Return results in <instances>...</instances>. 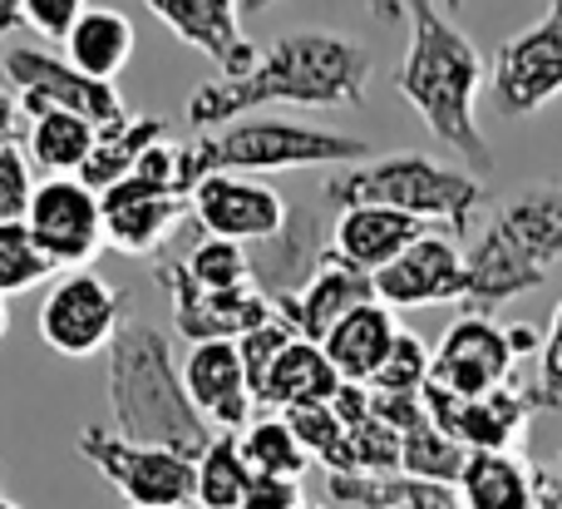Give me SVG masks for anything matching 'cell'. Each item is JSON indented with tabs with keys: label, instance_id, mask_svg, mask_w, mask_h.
I'll return each instance as SVG.
<instances>
[{
	"label": "cell",
	"instance_id": "cell-38",
	"mask_svg": "<svg viewBox=\"0 0 562 509\" xmlns=\"http://www.w3.org/2000/svg\"><path fill=\"white\" fill-rule=\"evenodd\" d=\"M85 10L89 0H20V25H30L45 40H69Z\"/></svg>",
	"mask_w": 562,
	"mask_h": 509
},
{
	"label": "cell",
	"instance_id": "cell-49",
	"mask_svg": "<svg viewBox=\"0 0 562 509\" xmlns=\"http://www.w3.org/2000/svg\"><path fill=\"white\" fill-rule=\"evenodd\" d=\"M0 509H20V505H15V500H5V495H0Z\"/></svg>",
	"mask_w": 562,
	"mask_h": 509
},
{
	"label": "cell",
	"instance_id": "cell-20",
	"mask_svg": "<svg viewBox=\"0 0 562 509\" xmlns=\"http://www.w3.org/2000/svg\"><path fill=\"white\" fill-rule=\"evenodd\" d=\"M375 302V277L356 273V267H346L336 253L326 247V263H321V273L311 277L306 287H301L296 297H277V317L291 327L296 336H306V342H326L330 327L346 322L356 307Z\"/></svg>",
	"mask_w": 562,
	"mask_h": 509
},
{
	"label": "cell",
	"instance_id": "cell-13",
	"mask_svg": "<svg viewBox=\"0 0 562 509\" xmlns=\"http://www.w3.org/2000/svg\"><path fill=\"white\" fill-rule=\"evenodd\" d=\"M514 352H508V332L494 317H459L439 346L429 352V386L459 396V401H479V396L498 391L514 381Z\"/></svg>",
	"mask_w": 562,
	"mask_h": 509
},
{
	"label": "cell",
	"instance_id": "cell-17",
	"mask_svg": "<svg viewBox=\"0 0 562 509\" xmlns=\"http://www.w3.org/2000/svg\"><path fill=\"white\" fill-rule=\"evenodd\" d=\"M464 297V253L454 237L425 233L409 243L385 273H375V302L395 307H439Z\"/></svg>",
	"mask_w": 562,
	"mask_h": 509
},
{
	"label": "cell",
	"instance_id": "cell-25",
	"mask_svg": "<svg viewBox=\"0 0 562 509\" xmlns=\"http://www.w3.org/2000/svg\"><path fill=\"white\" fill-rule=\"evenodd\" d=\"M400 336V322L385 302H366L346 317V322L330 327V336L321 342V352L330 356L340 381H356V386H370V376L380 372V362L390 356Z\"/></svg>",
	"mask_w": 562,
	"mask_h": 509
},
{
	"label": "cell",
	"instance_id": "cell-19",
	"mask_svg": "<svg viewBox=\"0 0 562 509\" xmlns=\"http://www.w3.org/2000/svg\"><path fill=\"white\" fill-rule=\"evenodd\" d=\"M183 45L203 49L223 75H247L262 49L243 35V5L237 0H144Z\"/></svg>",
	"mask_w": 562,
	"mask_h": 509
},
{
	"label": "cell",
	"instance_id": "cell-51",
	"mask_svg": "<svg viewBox=\"0 0 562 509\" xmlns=\"http://www.w3.org/2000/svg\"><path fill=\"white\" fill-rule=\"evenodd\" d=\"M558 475H562V455H558Z\"/></svg>",
	"mask_w": 562,
	"mask_h": 509
},
{
	"label": "cell",
	"instance_id": "cell-45",
	"mask_svg": "<svg viewBox=\"0 0 562 509\" xmlns=\"http://www.w3.org/2000/svg\"><path fill=\"white\" fill-rule=\"evenodd\" d=\"M15 25H20V0H0V35H10Z\"/></svg>",
	"mask_w": 562,
	"mask_h": 509
},
{
	"label": "cell",
	"instance_id": "cell-42",
	"mask_svg": "<svg viewBox=\"0 0 562 509\" xmlns=\"http://www.w3.org/2000/svg\"><path fill=\"white\" fill-rule=\"evenodd\" d=\"M504 332H508V352H514V362H524V356L543 352V332H538V327L514 322V327H504Z\"/></svg>",
	"mask_w": 562,
	"mask_h": 509
},
{
	"label": "cell",
	"instance_id": "cell-47",
	"mask_svg": "<svg viewBox=\"0 0 562 509\" xmlns=\"http://www.w3.org/2000/svg\"><path fill=\"white\" fill-rule=\"evenodd\" d=\"M5 332H10V307H5V297H0V342H5Z\"/></svg>",
	"mask_w": 562,
	"mask_h": 509
},
{
	"label": "cell",
	"instance_id": "cell-7",
	"mask_svg": "<svg viewBox=\"0 0 562 509\" xmlns=\"http://www.w3.org/2000/svg\"><path fill=\"white\" fill-rule=\"evenodd\" d=\"M79 455L109 480L128 509H193L198 505V475L188 455L158 451V445H134L114 435L109 425H85L79 431Z\"/></svg>",
	"mask_w": 562,
	"mask_h": 509
},
{
	"label": "cell",
	"instance_id": "cell-48",
	"mask_svg": "<svg viewBox=\"0 0 562 509\" xmlns=\"http://www.w3.org/2000/svg\"><path fill=\"white\" fill-rule=\"evenodd\" d=\"M445 5H449V15H454V10H464V0H445Z\"/></svg>",
	"mask_w": 562,
	"mask_h": 509
},
{
	"label": "cell",
	"instance_id": "cell-16",
	"mask_svg": "<svg viewBox=\"0 0 562 509\" xmlns=\"http://www.w3.org/2000/svg\"><path fill=\"white\" fill-rule=\"evenodd\" d=\"M99 208H104V243L128 257H148L193 213V198L173 193V188L154 184L144 174H128L99 193Z\"/></svg>",
	"mask_w": 562,
	"mask_h": 509
},
{
	"label": "cell",
	"instance_id": "cell-46",
	"mask_svg": "<svg viewBox=\"0 0 562 509\" xmlns=\"http://www.w3.org/2000/svg\"><path fill=\"white\" fill-rule=\"evenodd\" d=\"M237 5H243V15H262V10H272L277 0H237Z\"/></svg>",
	"mask_w": 562,
	"mask_h": 509
},
{
	"label": "cell",
	"instance_id": "cell-44",
	"mask_svg": "<svg viewBox=\"0 0 562 509\" xmlns=\"http://www.w3.org/2000/svg\"><path fill=\"white\" fill-rule=\"evenodd\" d=\"M533 509H562V490H558L553 471H543V490H538V505Z\"/></svg>",
	"mask_w": 562,
	"mask_h": 509
},
{
	"label": "cell",
	"instance_id": "cell-4",
	"mask_svg": "<svg viewBox=\"0 0 562 509\" xmlns=\"http://www.w3.org/2000/svg\"><path fill=\"white\" fill-rule=\"evenodd\" d=\"M562 263V178L533 184L504 198L488 228L464 253V307L469 317H494L514 297L538 292Z\"/></svg>",
	"mask_w": 562,
	"mask_h": 509
},
{
	"label": "cell",
	"instance_id": "cell-6",
	"mask_svg": "<svg viewBox=\"0 0 562 509\" xmlns=\"http://www.w3.org/2000/svg\"><path fill=\"white\" fill-rule=\"evenodd\" d=\"M484 178H474L469 168H449L429 154H385L356 164L346 174H336L326 184V203H336L340 213L360 203L395 208L419 223H445L449 237H469L474 218L484 208Z\"/></svg>",
	"mask_w": 562,
	"mask_h": 509
},
{
	"label": "cell",
	"instance_id": "cell-27",
	"mask_svg": "<svg viewBox=\"0 0 562 509\" xmlns=\"http://www.w3.org/2000/svg\"><path fill=\"white\" fill-rule=\"evenodd\" d=\"M134 25H128V15H119V10H104V5H89L85 15H79V25L69 30L65 40V59L79 69V75L99 79V85H114V75L134 59Z\"/></svg>",
	"mask_w": 562,
	"mask_h": 509
},
{
	"label": "cell",
	"instance_id": "cell-30",
	"mask_svg": "<svg viewBox=\"0 0 562 509\" xmlns=\"http://www.w3.org/2000/svg\"><path fill=\"white\" fill-rule=\"evenodd\" d=\"M198 475V509H237L252 485V465H247L243 445L233 431H223L193 465Z\"/></svg>",
	"mask_w": 562,
	"mask_h": 509
},
{
	"label": "cell",
	"instance_id": "cell-1",
	"mask_svg": "<svg viewBox=\"0 0 562 509\" xmlns=\"http://www.w3.org/2000/svg\"><path fill=\"white\" fill-rule=\"evenodd\" d=\"M370 49L326 30L281 35L257 55L247 75H217L193 89L188 119L193 129H223L247 119L262 104H301V109H360L370 89Z\"/></svg>",
	"mask_w": 562,
	"mask_h": 509
},
{
	"label": "cell",
	"instance_id": "cell-2",
	"mask_svg": "<svg viewBox=\"0 0 562 509\" xmlns=\"http://www.w3.org/2000/svg\"><path fill=\"white\" fill-rule=\"evenodd\" d=\"M409 49L395 69V89L435 139H445L474 178L494 174V148L479 129V89L488 79L474 40L439 10V0H405Z\"/></svg>",
	"mask_w": 562,
	"mask_h": 509
},
{
	"label": "cell",
	"instance_id": "cell-24",
	"mask_svg": "<svg viewBox=\"0 0 562 509\" xmlns=\"http://www.w3.org/2000/svg\"><path fill=\"white\" fill-rule=\"evenodd\" d=\"M336 391H340V376H336V366H330V356L321 352L316 342L296 336L272 362V372L262 376V386H257V411L286 416V411H296V406H330Z\"/></svg>",
	"mask_w": 562,
	"mask_h": 509
},
{
	"label": "cell",
	"instance_id": "cell-39",
	"mask_svg": "<svg viewBox=\"0 0 562 509\" xmlns=\"http://www.w3.org/2000/svg\"><path fill=\"white\" fill-rule=\"evenodd\" d=\"M533 396H538V411H558L562 406V302L543 332V366H538Z\"/></svg>",
	"mask_w": 562,
	"mask_h": 509
},
{
	"label": "cell",
	"instance_id": "cell-5",
	"mask_svg": "<svg viewBox=\"0 0 562 509\" xmlns=\"http://www.w3.org/2000/svg\"><path fill=\"white\" fill-rule=\"evenodd\" d=\"M336 164L350 168L370 164V139L247 114L183 144L188 188H198L213 174H286V168H336Z\"/></svg>",
	"mask_w": 562,
	"mask_h": 509
},
{
	"label": "cell",
	"instance_id": "cell-8",
	"mask_svg": "<svg viewBox=\"0 0 562 509\" xmlns=\"http://www.w3.org/2000/svg\"><path fill=\"white\" fill-rule=\"evenodd\" d=\"M124 312H128L124 287H114L109 277L89 273V267H75L40 302V336H45L49 352L79 362V356H94L114 346V336L128 327Z\"/></svg>",
	"mask_w": 562,
	"mask_h": 509
},
{
	"label": "cell",
	"instance_id": "cell-21",
	"mask_svg": "<svg viewBox=\"0 0 562 509\" xmlns=\"http://www.w3.org/2000/svg\"><path fill=\"white\" fill-rule=\"evenodd\" d=\"M326 237H321V218H311V208H291L286 228L267 243L247 247V263H252V287L277 297H296L311 277L326 263Z\"/></svg>",
	"mask_w": 562,
	"mask_h": 509
},
{
	"label": "cell",
	"instance_id": "cell-14",
	"mask_svg": "<svg viewBox=\"0 0 562 509\" xmlns=\"http://www.w3.org/2000/svg\"><path fill=\"white\" fill-rule=\"evenodd\" d=\"M425 411L449 441H459L469 455L474 451H518L528 421L538 411V396L528 391L524 381H508L498 391L479 396V401H459V396L439 391V386L425 381Z\"/></svg>",
	"mask_w": 562,
	"mask_h": 509
},
{
	"label": "cell",
	"instance_id": "cell-26",
	"mask_svg": "<svg viewBox=\"0 0 562 509\" xmlns=\"http://www.w3.org/2000/svg\"><path fill=\"white\" fill-rule=\"evenodd\" d=\"M168 139V119L164 114H124L114 119V124L99 129L94 139V154H89V164L79 168V178H85L94 193H104V188H114L119 178H128L138 164H144L148 148H158Z\"/></svg>",
	"mask_w": 562,
	"mask_h": 509
},
{
	"label": "cell",
	"instance_id": "cell-18",
	"mask_svg": "<svg viewBox=\"0 0 562 509\" xmlns=\"http://www.w3.org/2000/svg\"><path fill=\"white\" fill-rule=\"evenodd\" d=\"M183 386H188V401L198 406V416H203L217 435L223 431L237 435L257 416V396H252V381H247V366H243L237 342H198V346H188Z\"/></svg>",
	"mask_w": 562,
	"mask_h": 509
},
{
	"label": "cell",
	"instance_id": "cell-33",
	"mask_svg": "<svg viewBox=\"0 0 562 509\" xmlns=\"http://www.w3.org/2000/svg\"><path fill=\"white\" fill-rule=\"evenodd\" d=\"M183 267L198 287H207V292H237V287H252L247 247L223 243V237H203V243L183 257Z\"/></svg>",
	"mask_w": 562,
	"mask_h": 509
},
{
	"label": "cell",
	"instance_id": "cell-28",
	"mask_svg": "<svg viewBox=\"0 0 562 509\" xmlns=\"http://www.w3.org/2000/svg\"><path fill=\"white\" fill-rule=\"evenodd\" d=\"M94 139H99V129L79 114H59V109H49V114L25 119L30 164H40L55 178H79V168H85L89 154H94Z\"/></svg>",
	"mask_w": 562,
	"mask_h": 509
},
{
	"label": "cell",
	"instance_id": "cell-52",
	"mask_svg": "<svg viewBox=\"0 0 562 509\" xmlns=\"http://www.w3.org/2000/svg\"><path fill=\"white\" fill-rule=\"evenodd\" d=\"M301 509H311V505H301Z\"/></svg>",
	"mask_w": 562,
	"mask_h": 509
},
{
	"label": "cell",
	"instance_id": "cell-32",
	"mask_svg": "<svg viewBox=\"0 0 562 509\" xmlns=\"http://www.w3.org/2000/svg\"><path fill=\"white\" fill-rule=\"evenodd\" d=\"M286 425L296 431V441L306 445L311 461L326 465V475H346L350 471V441H346V425L330 406H296L286 411Z\"/></svg>",
	"mask_w": 562,
	"mask_h": 509
},
{
	"label": "cell",
	"instance_id": "cell-50",
	"mask_svg": "<svg viewBox=\"0 0 562 509\" xmlns=\"http://www.w3.org/2000/svg\"><path fill=\"white\" fill-rule=\"evenodd\" d=\"M400 509H419V505H400Z\"/></svg>",
	"mask_w": 562,
	"mask_h": 509
},
{
	"label": "cell",
	"instance_id": "cell-3",
	"mask_svg": "<svg viewBox=\"0 0 562 509\" xmlns=\"http://www.w3.org/2000/svg\"><path fill=\"white\" fill-rule=\"evenodd\" d=\"M109 431L134 445H158L173 455H198L217 441V431L188 401L183 366L173 362V342L148 322H128L109 346Z\"/></svg>",
	"mask_w": 562,
	"mask_h": 509
},
{
	"label": "cell",
	"instance_id": "cell-11",
	"mask_svg": "<svg viewBox=\"0 0 562 509\" xmlns=\"http://www.w3.org/2000/svg\"><path fill=\"white\" fill-rule=\"evenodd\" d=\"M25 228L55 273H75L104 247V208L85 178H45L35 188Z\"/></svg>",
	"mask_w": 562,
	"mask_h": 509
},
{
	"label": "cell",
	"instance_id": "cell-15",
	"mask_svg": "<svg viewBox=\"0 0 562 509\" xmlns=\"http://www.w3.org/2000/svg\"><path fill=\"white\" fill-rule=\"evenodd\" d=\"M286 198L272 184H257V178L213 174L193 188V223L207 237H223V243L257 247L267 237H277L286 228Z\"/></svg>",
	"mask_w": 562,
	"mask_h": 509
},
{
	"label": "cell",
	"instance_id": "cell-35",
	"mask_svg": "<svg viewBox=\"0 0 562 509\" xmlns=\"http://www.w3.org/2000/svg\"><path fill=\"white\" fill-rule=\"evenodd\" d=\"M425 381H429L425 342H419L415 332H405V327H400L390 356L380 362V372L370 376V391H380V396H419V391H425Z\"/></svg>",
	"mask_w": 562,
	"mask_h": 509
},
{
	"label": "cell",
	"instance_id": "cell-22",
	"mask_svg": "<svg viewBox=\"0 0 562 509\" xmlns=\"http://www.w3.org/2000/svg\"><path fill=\"white\" fill-rule=\"evenodd\" d=\"M429 228L409 213H395V208H375V203H360V208H346L330 228V253L340 257L346 267L356 273L375 277L405 253L409 243H419Z\"/></svg>",
	"mask_w": 562,
	"mask_h": 509
},
{
	"label": "cell",
	"instance_id": "cell-37",
	"mask_svg": "<svg viewBox=\"0 0 562 509\" xmlns=\"http://www.w3.org/2000/svg\"><path fill=\"white\" fill-rule=\"evenodd\" d=\"M296 342V332H291L286 322L272 312V322H262L257 332H247L243 342H237V352H243V366H247V381H252V396H257V386H262V376L272 372V362L286 346Z\"/></svg>",
	"mask_w": 562,
	"mask_h": 509
},
{
	"label": "cell",
	"instance_id": "cell-43",
	"mask_svg": "<svg viewBox=\"0 0 562 509\" xmlns=\"http://www.w3.org/2000/svg\"><path fill=\"white\" fill-rule=\"evenodd\" d=\"M370 20H380V25H395V20H405V0H366Z\"/></svg>",
	"mask_w": 562,
	"mask_h": 509
},
{
	"label": "cell",
	"instance_id": "cell-41",
	"mask_svg": "<svg viewBox=\"0 0 562 509\" xmlns=\"http://www.w3.org/2000/svg\"><path fill=\"white\" fill-rule=\"evenodd\" d=\"M20 124H25V114H20V99L0 89V154H5V148H15Z\"/></svg>",
	"mask_w": 562,
	"mask_h": 509
},
{
	"label": "cell",
	"instance_id": "cell-31",
	"mask_svg": "<svg viewBox=\"0 0 562 509\" xmlns=\"http://www.w3.org/2000/svg\"><path fill=\"white\" fill-rule=\"evenodd\" d=\"M464 461L469 451L459 441H449L435 421H419L415 431L400 435V475H409V480H429L454 490L459 475H464Z\"/></svg>",
	"mask_w": 562,
	"mask_h": 509
},
{
	"label": "cell",
	"instance_id": "cell-12",
	"mask_svg": "<svg viewBox=\"0 0 562 509\" xmlns=\"http://www.w3.org/2000/svg\"><path fill=\"white\" fill-rule=\"evenodd\" d=\"M158 283L173 307V327L188 336V346L198 342H243L247 332H257L262 322H272V297L257 287H237V292H207L188 277L183 257L158 263Z\"/></svg>",
	"mask_w": 562,
	"mask_h": 509
},
{
	"label": "cell",
	"instance_id": "cell-9",
	"mask_svg": "<svg viewBox=\"0 0 562 509\" xmlns=\"http://www.w3.org/2000/svg\"><path fill=\"white\" fill-rule=\"evenodd\" d=\"M494 109L504 119H533L562 95V0L543 10V20L518 30L494 49Z\"/></svg>",
	"mask_w": 562,
	"mask_h": 509
},
{
	"label": "cell",
	"instance_id": "cell-23",
	"mask_svg": "<svg viewBox=\"0 0 562 509\" xmlns=\"http://www.w3.org/2000/svg\"><path fill=\"white\" fill-rule=\"evenodd\" d=\"M543 471L518 451H474L454 485L459 509H533Z\"/></svg>",
	"mask_w": 562,
	"mask_h": 509
},
{
	"label": "cell",
	"instance_id": "cell-10",
	"mask_svg": "<svg viewBox=\"0 0 562 509\" xmlns=\"http://www.w3.org/2000/svg\"><path fill=\"white\" fill-rule=\"evenodd\" d=\"M5 75H10V85H15L20 114L25 119L59 109V114H79L94 129H104V124H114V119L128 114L114 85H99V79L79 75L69 59L49 55V49H35V45L5 49Z\"/></svg>",
	"mask_w": 562,
	"mask_h": 509
},
{
	"label": "cell",
	"instance_id": "cell-36",
	"mask_svg": "<svg viewBox=\"0 0 562 509\" xmlns=\"http://www.w3.org/2000/svg\"><path fill=\"white\" fill-rule=\"evenodd\" d=\"M35 168H30V154L25 148H5L0 154V228L10 223H25L30 218V203H35Z\"/></svg>",
	"mask_w": 562,
	"mask_h": 509
},
{
	"label": "cell",
	"instance_id": "cell-40",
	"mask_svg": "<svg viewBox=\"0 0 562 509\" xmlns=\"http://www.w3.org/2000/svg\"><path fill=\"white\" fill-rule=\"evenodd\" d=\"M301 480H281V475H252L243 505L237 509H301Z\"/></svg>",
	"mask_w": 562,
	"mask_h": 509
},
{
	"label": "cell",
	"instance_id": "cell-34",
	"mask_svg": "<svg viewBox=\"0 0 562 509\" xmlns=\"http://www.w3.org/2000/svg\"><path fill=\"white\" fill-rule=\"evenodd\" d=\"M45 277H55V263L40 253V243L30 237L25 223L0 228V297L10 292H30Z\"/></svg>",
	"mask_w": 562,
	"mask_h": 509
},
{
	"label": "cell",
	"instance_id": "cell-29",
	"mask_svg": "<svg viewBox=\"0 0 562 509\" xmlns=\"http://www.w3.org/2000/svg\"><path fill=\"white\" fill-rule=\"evenodd\" d=\"M237 445H243L252 475H281V480H301V471L311 465L306 445L296 441V431L286 425V416H277V411H257L252 421L237 431Z\"/></svg>",
	"mask_w": 562,
	"mask_h": 509
}]
</instances>
